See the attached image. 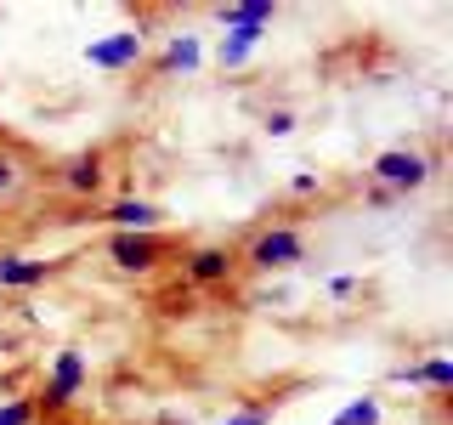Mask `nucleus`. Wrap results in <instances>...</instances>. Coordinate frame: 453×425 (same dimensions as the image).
Masks as SVG:
<instances>
[{
    "label": "nucleus",
    "instance_id": "nucleus-15",
    "mask_svg": "<svg viewBox=\"0 0 453 425\" xmlns=\"http://www.w3.org/2000/svg\"><path fill=\"white\" fill-rule=\"evenodd\" d=\"M35 403L28 397H0V425H35Z\"/></svg>",
    "mask_w": 453,
    "mask_h": 425
},
{
    "label": "nucleus",
    "instance_id": "nucleus-4",
    "mask_svg": "<svg viewBox=\"0 0 453 425\" xmlns=\"http://www.w3.org/2000/svg\"><path fill=\"white\" fill-rule=\"evenodd\" d=\"M170 255V238L165 233H108V261L131 278H148L159 273V261Z\"/></svg>",
    "mask_w": 453,
    "mask_h": 425
},
{
    "label": "nucleus",
    "instance_id": "nucleus-9",
    "mask_svg": "<svg viewBox=\"0 0 453 425\" xmlns=\"http://www.w3.org/2000/svg\"><path fill=\"white\" fill-rule=\"evenodd\" d=\"M57 182H63V193H74V198H96V193H103V182H108L103 153H74V159L57 170Z\"/></svg>",
    "mask_w": 453,
    "mask_h": 425
},
{
    "label": "nucleus",
    "instance_id": "nucleus-11",
    "mask_svg": "<svg viewBox=\"0 0 453 425\" xmlns=\"http://www.w3.org/2000/svg\"><path fill=\"white\" fill-rule=\"evenodd\" d=\"M261 40H266V28H226V35H221V46H216L221 74H238V68H244L250 57L261 51Z\"/></svg>",
    "mask_w": 453,
    "mask_h": 425
},
{
    "label": "nucleus",
    "instance_id": "nucleus-10",
    "mask_svg": "<svg viewBox=\"0 0 453 425\" xmlns=\"http://www.w3.org/2000/svg\"><path fill=\"white\" fill-rule=\"evenodd\" d=\"M198 63H204V40L181 28V35H170V40H165V51L153 57V74H193Z\"/></svg>",
    "mask_w": 453,
    "mask_h": 425
},
{
    "label": "nucleus",
    "instance_id": "nucleus-16",
    "mask_svg": "<svg viewBox=\"0 0 453 425\" xmlns=\"http://www.w3.org/2000/svg\"><path fill=\"white\" fill-rule=\"evenodd\" d=\"M295 125H301V120H295L289 108H273V113H266V120H261V131H266V136H289Z\"/></svg>",
    "mask_w": 453,
    "mask_h": 425
},
{
    "label": "nucleus",
    "instance_id": "nucleus-14",
    "mask_svg": "<svg viewBox=\"0 0 453 425\" xmlns=\"http://www.w3.org/2000/svg\"><path fill=\"white\" fill-rule=\"evenodd\" d=\"M419 386L425 391H453V358H442V352H436V358H425L419 363Z\"/></svg>",
    "mask_w": 453,
    "mask_h": 425
},
{
    "label": "nucleus",
    "instance_id": "nucleus-19",
    "mask_svg": "<svg viewBox=\"0 0 453 425\" xmlns=\"http://www.w3.org/2000/svg\"><path fill=\"white\" fill-rule=\"evenodd\" d=\"M318 188H323V182L311 176V170H295V176H289V193H295V198H311Z\"/></svg>",
    "mask_w": 453,
    "mask_h": 425
},
{
    "label": "nucleus",
    "instance_id": "nucleus-8",
    "mask_svg": "<svg viewBox=\"0 0 453 425\" xmlns=\"http://www.w3.org/2000/svg\"><path fill=\"white\" fill-rule=\"evenodd\" d=\"M68 261H35V255L0 250V290H40L46 278H57Z\"/></svg>",
    "mask_w": 453,
    "mask_h": 425
},
{
    "label": "nucleus",
    "instance_id": "nucleus-21",
    "mask_svg": "<svg viewBox=\"0 0 453 425\" xmlns=\"http://www.w3.org/2000/svg\"><path fill=\"white\" fill-rule=\"evenodd\" d=\"M329 425H334V420H329Z\"/></svg>",
    "mask_w": 453,
    "mask_h": 425
},
{
    "label": "nucleus",
    "instance_id": "nucleus-17",
    "mask_svg": "<svg viewBox=\"0 0 453 425\" xmlns=\"http://www.w3.org/2000/svg\"><path fill=\"white\" fill-rule=\"evenodd\" d=\"M23 182V165H18V153H6L0 148V193H12Z\"/></svg>",
    "mask_w": 453,
    "mask_h": 425
},
{
    "label": "nucleus",
    "instance_id": "nucleus-1",
    "mask_svg": "<svg viewBox=\"0 0 453 425\" xmlns=\"http://www.w3.org/2000/svg\"><path fill=\"white\" fill-rule=\"evenodd\" d=\"M295 261H306V233L289 227V221L261 227L244 244V255H238V267H250V273H289Z\"/></svg>",
    "mask_w": 453,
    "mask_h": 425
},
{
    "label": "nucleus",
    "instance_id": "nucleus-6",
    "mask_svg": "<svg viewBox=\"0 0 453 425\" xmlns=\"http://www.w3.org/2000/svg\"><path fill=\"white\" fill-rule=\"evenodd\" d=\"M181 278L198 283V290H216V283L238 278V250L233 244H193L181 255Z\"/></svg>",
    "mask_w": 453,
    "mask_h": 425
},
{
    "label": "nucleus",
    "instance_id": "nucleus-12",
    "mask_svg": "<svg viewBox=\"0 0 453 425\" xmlns=\"http://www.w3.org/2000/svg\"><path fill=\"white\" fill-rule=\"evenodd\" d=\"M273 18H278L273 0H233V6H221V12H216L221 35H226V28H273Z\"/></svg>",
    "mask_w": 453,
    "mask_h": 425
},
{
    "label": "nucleus",
    "instance_id": "nucleus-2",
    "mask_svg": "<svg viewBox=\"0 0 453 425\" xmlns=\"http://www.w3.org/2000/svg\"><path fill=\"white\" fill-rule=\"evenodd\" d=\"M431 176H436V153H419V148H386L374 165H368V182H374V188H386L391 198L419 193Z\"/></svg>",
    "mask_w": 453,
    "mask_h": 425
},
{
    "label": "nucleus",
    "instance_id": "nucleus-7",
    "mask_svg": "<svg viewBox=\"0 0 453 425\" xmlns=\"http://www.w3.org/2000/svg\"><path fill=\"white\" fill-rule=\"evenodd\" d=\"M96 221H103L108 233H159L165 210L153 205V198H113V205H103Z\"/></svg>",
    "mask_w": 453,
    "mask_h": 425
},
{
    "label": "nucleus",
    "instance_id": "nucleus-3",
    "mask_svg": "<svg viewBox=\"0 0 453 425\" xmlns=\"http://www.w3.org/2000/svg\"><path fill=\"white\" fill-rule=\"evenodd\" d=\"M85 380H91V363H85V352H80V346H63V352L51 358V375L40 380V391L28 397V403H35V414H63V408L85 391Z\"/></svg>",
    "mask_w": 453,
    "mask_h": 425
},
{
    "label": "nucleus",
    "instance_id": "nucleus-13",
    "mask_svg": "<svg viewBox=\"0 0 453 425\" xmlns=\"http://www.w3.org/2000/svg\"><path fill=\"white\" fill-rule=\"evenodd\" d=\"M386 420V408H380V397H351L346 408L334 414V425H380Z\"/></svg>",
    "mask_w": 453,
    "mask_h": 425
},
{
    "label": "nucleus",
    "instance_id": "nucleus-5",
    "mask_svg": "<svg viewBox=\"0 0 453 425\" xmlns=\"http://www.w3.org/2000/svg\"><path fill=\"white\" fill-rule=\"evenodd\" d=\"M142 57H148L142 28H113V35H103V40H91V46H85V63H91V68H108V74H131Z\"/></svg>",
    "mask_w": 453,
    "mask_h": 425
},
{
    "label": "nucleus",
    "instance_id": "nucleus-20",
    "mask_svg": "<svg viewBox=\"0 0 453 425\" xmlns=\"http://www.w3.org/2000/svg\"><path fill=\"white\" fill-rule=\"evenodd\" d=\"M329 295H334V301H351V295H357V278H351V273L329 278Z\"/></svg>",
    "mask_w": 453,
    "mask_h": 425
},
{
    "label": "nucleus",
    "instance_id": "nucleus-18",
    "mask_svg": "<svg viewBox=\"0 0 453 425\" xmlns=\"http://www.w3.org/2000/svg\"><path fill=\"white\" fill-rule=\"evenodd\" d=\"M221 425H273V408H266V403L261 408H238V414H226Z\"/></svg>",
    "mask_w": 453,
    "mask_h": 425
}]
</instances>
